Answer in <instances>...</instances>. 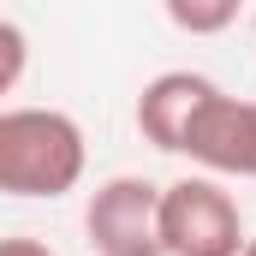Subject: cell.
I'll use <instances>...</instances> for the list:
<instances>
[{"instance_id":"obj_7","label":"cell","mask_w":256,"mask_h":256,"mask_svg":"<svg viewBox=\"0 0 256 256\" xmlns=\"http://www.w3.org/2000/svg\"><path fill=\"white\" fill-rule=\"evenodd\" d=\"M24 72H30V36L12 18H0V96H12L24 84Z\"/></svg>"},{"instance_id":"obj_5","label":"cell","mask_w":256,"mask_h":256,"mask_svg":"<svg viewBox=\"0 0 256 256\" xmlns=\"http://www.w3.org/2000/svg\"><path fill=\"white\" fill-rule=\"evenodd\" d=\"M214 90H220V84H208L202 72H155V78L143 84V96H137V114H131L137 131H143V143H155L161 155H179L196 108H202Z\"/></svg>"},{"instance_id":"obj_3","label":"cell","mask_w":256,"mask_h":256,"mask_svg":"<svg viewBox=\"0 0 256 256\" xmlns=\"http://www.w3.org/2000/svg\"><path fill=\"white\" fill-rule=\"evenodd\" d=\"M84 232L96 256H167L161 250V185L143 173H114L84 202Z\"/></svg>"},{"instance_id":"obj_6","label":"cell","mask_w":256,"mask_h":256,"mask_svg":"<svg viewBox=\"0 0 256 256\" xmlns=\"http://www.w3.org/2000/svg\"><path fill=\"white\" fill-rule=\"evenodd\" d=\"M161 6H167V18H173L185 36H220V30H232L238 12H244V0H161Z\"/></svg>"},{"instance_id":"obj_1","label":"cell","mask_w":256,"mask_h":256,"mask_svg":"<svg viewBox=\"0 0 256 256\" xmlns=\"http://www.w3.org/2000/svg\"><path fill=\"white\" fill-rule=\"evenodd\" d=\"M90 167L84 126L60 108H0V196H66Z\"/></svg>"},{"instance_id":"obj_9","label":"cell","mask_w":256,"mask_h":256,"mask_svg":"<svg viewBox=\"0 0 256 256\" xmlns=\"http://www.w3.org/2000/svg\"><path fill=\"white\" fill-rule=\"evenodd\" d=\"M238 256H256V238H244V250H238Z\"/></svg>"},{"instance_id":"obj_8","label":"cell","mask_w":256,"mask_h":256,"mask_svg":"<svg viewBox=\"0 0 256 256\" xmlns=\"http://www.w3.org/2000/svg\"><path fill=\"white\" fill-rule=\"evenodd\" d=\"M0 256H54V250H48L42 238H24V232H18V238H0Z\"/></svg>"},{"instance_id":"obj_2","label":"cell","mask_w":256,"mask_h":256,"mask_svg":"<svg viewBox=\"0 0 256 256\" xmlns=\"http://www.w3.org/2000/svg\"><path fill=\"white\" fill-rule=\"evenodd\" d=\"M161 250L167 256H238L244 214L214 173H185L161 185Z\"/></svg>"},{"instance_id":"obj_4","label":"cell","mask_w":256,"mask_h":256,"mask_svg":"<svg viewBox=\"0 0 256 256\" xmlns=\"http://www.w3.org/2000/svg\"><path fill=\"white\" fill-rule=\"evenodd\" d=\"M179 155H191L214 179H256V102H238V96L214 90L196 108Z\"/></svg>"}]
</instances>
